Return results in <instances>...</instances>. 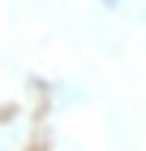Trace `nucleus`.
I'll return each mask as SVG.
<instances>
[{
	"mask_svg": "<svg viewBox=\"0 0 146 151\" xmlns=\"http://www.w3.org/2000/svg\"><path fill=\"white\" fill-rule=\"evenodd\" d=\"M103 4H108V9H116V4H120V0H103Z\"/></svg>",
	"mask_w": 146,
	"mask_h": 151,
	"instance_id": "1",
	"label": "nucleus"
}]
</instances>
